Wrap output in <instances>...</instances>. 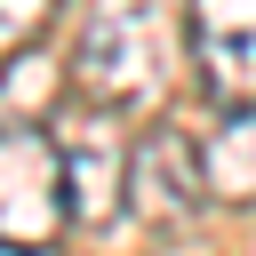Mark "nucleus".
Wrapping results in <instances>:
<instances>
[{
	"mask_svg": "<svg viewBox=\"0 0 256 256\" xmlns=\"http://www.w3.org/2000/svg\"><path fill=\"white\" fill-rule=\"evenodd\" d=\"M168 56L176 48H168L160 0H96L72 56V88L80 104H104V112H152L168 88Z\"/></svg>",
	"mask_w": 256,
	"mask_h": 256,
	"instance_id": "f257e3e1",
	"label": "nucleus"
},
{
	"mask_svg": "<svg viewBox=\"0 0 256 256\" xmlns=\"http://www.w3.org/2000/svg\"><path fill=\"white\" fill-rule=\"evenodd\" d=\"M64 224H72V184H64L56 128L48 120H0V248L48 256Z\"/></svg>",
	"mask_w": 256,
	"mask_h": 256,
	"instance_id": "f03ea898",
	"label": "nucleus"
},
{
	"mask_svg": "<svg viewBox=\"0 0 256 256\" xmlns=\"http://www.w3.org/2000/svg\"><path fill=\"white\" fill-rule=\"evenodd\" d=\"M200 200H216L208 192V152L184 128H168V120L144 128L128 144V216H144V224H192Z\"/></svg>",
	"mask_w": 256,
	"mask_h": 256,
	"instance_id": "7ed1b4c3",
	"label": "nucleus"
},
{
	"mask_svg": "<svg viewBox=\"0 0 256 256\" xmlns=\"http://www.w3.org/2000/svg\"><path fill=\"white\" fill-rule=\"evenodd\" d=\"M112 120H120V112L80 104V112L56 128V144H64V184H72V224H80V232H104V224L128 208V144H120Z\"/></svg>",
	"mask_w": 256,
	"mask_h": 256,
	"instance_id": "20e7f679",
	"label": "nucleus"
},
{
	"mask_svg": "<svg viewBox=\"0 0 256 256\" xmlns=\"http://www.w3.org/2000/svg\"><path fill=\"white\" fill-rule=\"evenodd\" d=\"M184 56L224 112L256 104V0H184Z\"/></svg>",
	"mask_w": 256,
	"mask_h": 256,
	"instance_id": "39448f33",
	"label": "nucleus"
},
{
	"mask_svg": "<svg viewBox=\"0 0 256 256\" xmlns=\"http://www.w3.org/2000/svg\"><path fill=\"white\" fill-rule=\"evenodd\" d=\"M200 152H208V192L232 208H256V104H232Z\"/></svg>",
	"mask_w": 256,
	"mask_h": 256,
	"instance_id": "423d86ee",
	"label": "nucleus"
},
{
	"mask_svg": "<svg viewBox=\"0 0 256 256\" xmlns=\"http://www.w3.org/2000/svg\"><path fill=\"white\" fill-rule=\"evenodd\" d=\"M56 96H64V64H56V48L24 40V48L0 56V120H48Z\"/></svg>",
	"mask_w": 256,
	"mask_h": 256,
	"instance_id": "0eeeda50",
	"label": "nucleus"
},
{
	"mask_svg": "<svg viewBox=\"0 0 256 256\" xmlns=\"http://www.w3.org/2000/svg\"><path fill=\"white\" fill-rule=\"evenodd\" d=\"M56 8H64V0H0V56L24 48V40H40Z\"/></svg>",
	"mask_w": 256,
	"mask_h": 256,
	"instance_id": "6e6552de",
	"label": "nucleus"
}]
</instances>
